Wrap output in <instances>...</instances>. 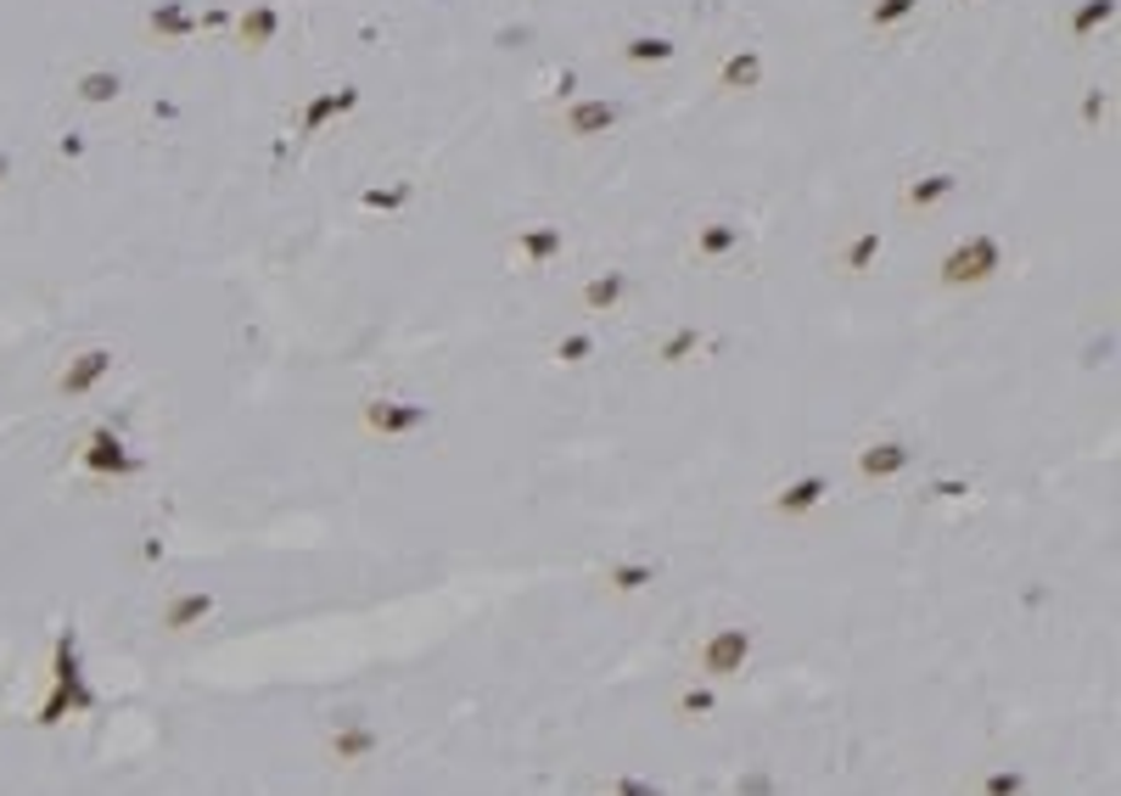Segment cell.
<instances>
[{"mask_svg": "<svg viewBox=\"0 0 1121 796\" xmlns=\"http://www.w3.org/2000/svg\"><path fill=\"white\" fill-rule=\"evenodd\" d=\"M118 73H107V68H90L84 79H79V102H118Z\"/></svg>", "mask_w": 1121, "mask_h": 796, "instance_id": "obj_17", "label": "cell"}, {"mask_svg": "<svg viewBox=\"0 0 1121 796\" xmlns=\"http://www.w3.org/2000/svg\"><path fill=\"white\" fill-rule=\"evenodd\" d=\"M611 124H617V107H611V102H577V107L561 113V129H567V135H606Z\"/></svg>", "mask_w": 1121, "mask_h": 796, "instance_id": "obj_7", "label": "cell"}, {"mask_svg": "<svg viewBox=\"0 0 1121 796\" xmlns=\"http://www.w3.org/2000/svg\"><path fill=\"white\" fill-rule=\"evenodd\" d=\"M617 796H656V791H651V785H640V780H622V785H617Z\"/></svg>", "mask_w": 1121, "mask_h": 796, "instance_id": "obj_27", "label": "cell"}, {"mask_svg": "<svg viewBox=\"0 0 1121 796\" xmlns=\"http://www.w3.org/2000/svg\"><path fill=\"white\" fill-rule=\"evenodd\" d=\"M656 578V567H640V561H628V567H611V589L633 595V589H645Z\"/></svg>", "mask_w": 1121, "mask_h": 796, "instance_id": "obj_19", "label": "cell"}, {"mask_svg": "<svg viewBox=\"0 0 1121 796\" xmlns=\"http://www.w3.org/2000/svg\"><path fill=\"white\" fill-rule=\"evenodd\" d=\"M874 258H881V237L874 230H858V237L836 253V264L847 269V275H863V269H874Z\"/></svg>", "mask_w": 1121, "mask_h": 796, "instance_id": "obj_13", "label": "cell"}, {"mask_svg": "<svg viewBox=\"0 0 1121 796\" xmlns=\"http://www.w3.org/2000/svg\"><path fill=\"white\" fill-rule=\"evenodd\" d=\"M1020 791H1027V780L1009 774V769H998V774H987V780H982V796H1020Z\"/></svg>", "mask_w": 1121, "mask_h": 796, "instance_id": "obj_22", "label": "cell"}, {"mask_svg": "<svg viewBox=\"0 0 1121 796\" xmlns=\"http://www.w3.org/2000/svg\"><path fill=\"white\" fill-rule=\"evenodd\" d=\"M1110 12H1116V0H1088V7L1077 12V23H1071V28H1077V34H1088L1094 23H1110Z\"/></svg>", "mask_w": 1121, "mask_h": 796, "instance_id": "obj_24", "label": "cell"}, {"mask_svg": "<svg viewBox=\"0 0 1121 796\" xmlns=\"http://www.w3.org/2000/svg\"><path fill=\"white\" fill-rule=\"evenodd\" d=\"M908 465H914V449H908L903 438H881V443H863V454H858V472H863L869 483L903 477Z\"/></svg>", "mask_w": 1121, "mask_h": 796, "instance_id": "obj_5", "label": "cell"}, {"mask_svg": "<svg viewBox=\"0 0 1121 796\" xmlns=\"http://www.w3.org/2000/svg\"><path fill=\"white\" fill-rule=\"evenodd\" d=\"M718 79H723V90H757V84H763V62H757V51L729 57Z\"/></svg>", "mask_w": 1121, "mask_h": 796, "instance_id": "obj_14", "label": "cell"}, {"mask_svg": "<svg viewBox=\"0 0 1121 796\" xmlns=\"http://www.w3.org/2000/svg\"><path fill=\"white\" fill-rule=\"evenodd\" d=\"M998 264H1004L998 237H964L959 247H948V258H942L937 280H942L948 292H970V287H982V280H993V275H998Z\"/></svg>", "mask_w": 1121, "mask_h": 796, "instance_id": "obj_1", "label": "cell"}, {"mask_svg": "<svg viewBox=\"0 0 1121 796\" xmlns=\"http://www.w3.org/2000/svg\"><path fill=\"white\" fill-rule=\"evenodd\" d=\"M275 23H281V18H275L270 7H259V12H248V18H241V39H248V45H270Z\"/></svg>", "mask_w": 1121, "mask_h": 796, "instance_id": "obj_18", "label": "cell"}, {"mask_svg": "<svg viewBox=\"0 0 1121 796\" xmlns=\"http://www.w3.org/2000/svg\"><path fill=\"white\" fill-rule=\"evenodd\" d=\"M0 180H7V158H0Z\"/></svg>", "mask_w": 1121, "mask_h": 796, "instance_id": "obj_28", "label": "cell"}, {"mask_svg": "<svg viewBox=\"0 0 1121 796\" xmlns=\"http://www.w3.org/2000/svg\"><path fill=\"white\" fill-rule=\"evenodd\" d=\"M208 612H214V595H174V600L163 605V628H169V634H185V628H197Z\"/></svg>", "mask_w": 1121, "mask_h": 796, "instance_id": "obj_9", "label": "cell"}, {"mask_svg": "<svg viewBox=\"0 0 1121 796\" xmlns=\"http://www.w3.org/2000/svg\"><path fill=\"white\" fill-rule=\"evenodd\" d=\"M432 420L426 404H404V399H370L365 404V427L381 432V438H404V432H421Z\"/></svg>", "mask_w": 1121, "mask_h": 796, "instance_id": "obj_3", "label": "cell"}, {"mask_svg": "<svg viewBox=\"0 0 1121 796\" xmlns=\"http://www.w3.org/2000/svg\"><path fill=\"white\" fill-rule=\"evenodd\" d=\"M685 713H690V718H701V713H712V695H707V690H696V695H685Z\"/></svg>", "mask_w": 1121, "mask_h": 796, "instance_id": "obj_26", "label": "cell"}, {"mask_svg": "<svg viewBox=\"0 0 1121 796\" xmlns=\"http://www.w3.org/2000/svg\"><path fill=\"white\" fill-rule=\"evenodd\" d=\"M746 657H752V634H746V628H712L696 662H701V673L729 679V673H741V668H746Z\"/></svg>", "mask_w": 1121, "mask_h": 796, "instance_id": "obj_2", "label": "cell"}, {"mask_svg": "<svg viewBox=\"0 0 1121 796\" xmlns=\"http://www.w3.org/2000/svg\"><path fill=\"white\" fill-rule=\"evenodd\" d=\"M370 752H376V735H370L365 724H354V729H336V735H331V758H336V763H365Z\"/></svg>", "mask_w": 1121, "mask_h": 796, "instance_id": "obj_12", "label": "cell"}, {"mask_svg": "<svg viewBox=\"0 0 1121 796\" xmlns=\"http://www.w3.org/2000/svg\"><path fill=\"white\" fill-rule=\"evenodd\" d=\"M622 292H628V280H622V275L611 269V275H595L590 287H583V303L606 314V309H617V303H622Z\"/></svg>", "mask_w": 1121, "mask_h": 796, "instance_id": "obj_16", "label": "cell"}, {"mask_svg": "<svg viewBox=\"0 0 1121 796\" xmlns=\"http://www.w3.org/2000/svg\"><path fill=\"white\" fill-rule=\"evenodd\" d=\"M953 192H959V174H948V169H937V174H919V180L908 185V197H903V203L925 214V208H942V203H948Z\"/></svg>", "mask_w": 1121, "mask_h": 796, "instance_id": "obj_8", "label": "cell"}, {"mask_svg": "<svg viewBox=\"0 0 1121 796\" xmlns=\"http://www.w3.org/2000/svg\"><path fill=\"white\" fill-rule=\"evenodd\" d=\"M696 348H701V337H696V332H673V337L662 343V359H667V365H678V359H690Z\"/></svg>", "mask_w": 1121, "mask_h": 796, "instance_id": "obj_23", "label": "cell"}, {"mask_svg": "<svg viewBox=\"0 0 1121 796\" xmlns=\"http://www.w3.org/2000/svg\"><path fill=\"white\" fill-rule=\"evenodd\" d=\"M107 370H113V348H79V354L62 365L57 393H62V399H84L90 388L107 382Z\"/></svg>", "mask_w": 1121, "mask_h": 796, "instance_id": "obj_4", "label": "cell"}, {"mask_svg": "<svg viewBox=\"0 0 1121 796\" xmlns=\"http://www.w3.org/2000/svg\"><path fill=\"white\" fill-rule=\"evenodd\" d=\"M628 57H633V62H667V57H673V39H633Z\"/></svg>", "mask_w": 1121, "mask_h": 796, "instance_id": "obj_21", "label": "cell"}, {"mask_svg": "<svg viewBox=\"0 0 1121 796\" xmlns=\"http://www.w3.org/2000/svg\"><path fill=\"white\" fill-rule=\"evenodd\" d=\"M914 7H919V0H881V7L869 12V23H874V28H892V23H903Z\"/></svg>", "mask_w": 1121, "mask_h": 796, "instance_id": "obj_20", "label": "cell"}, {"mask_svg": "<svg viewBox=\"0 0 1121 796\" xmlns=\"http://www.w3.org/2000/svg\"><path fill=\"white\" fill-rule=\"evenodd\" d=\"M590 354H595L590 337H567V343H556V359H561V365H583Z\"/></svg>", "mask_w": 1121, "mask_h": 796, "instance_id": "obj_25", "label": "cell"}, {"mask_svg": "<svg viewBox=\"0 0 1121 796\" xmlns=\"http://www.w3.org/2000/svg\"><path fill=\"white\" fill-rule=\"evenodd\" d=\"M84 472H102V477H124V472H135V454L113 438V432H90V443H84Z\"/></svg>", "mask_w": 1121, "mask_h": 796, "instance_id": "obj_6", "label": "cell"}, {"mask_svg": "<svg viewBox=\"0 0 1121 796\" xmlns=\"http://www.w3.org/2000/svg\"><path fill=\"white\" fill-rule=\"evenodd\" d=\"M824 494H831V483H824V477H802V483H791L786 494H774V510H779V517H808Z\"/></svg>", "mask_w": 1121, "mask_h": 796, "instance_id": "obj_10", "label": "cell"}, {"mask_svg": "<svg viewBox=\"0 0 1121 796\" xmlns=\"http://www.w3.org/2000/svg\"><path fill=\"white\" fill-rule=\"evenodd\" d=\"M735 247H741V230H735V224H723V219H712V224L701 230V242H696L701 258H729Z\"/></svg>", "mask_w": 1121, "mask_h": 796, "instance_id": "obj_15", "label": "cell"}, {"mask_svg": "<svg viewBox=\"0 0 1121 796\" xmlns=\"http://www.w3.org/2000/svg\"><path fill=\"white\" fill-rule=\"evenodd\" d=\"M516 253L527 258V269H545V264L561 253V230H550V224H545V230H522V237H516Z\"/></svg>", "mask_w": 1121, "mask_h": 796, "instance_id": "obj_11", "label": "cell"}]
</instances>
